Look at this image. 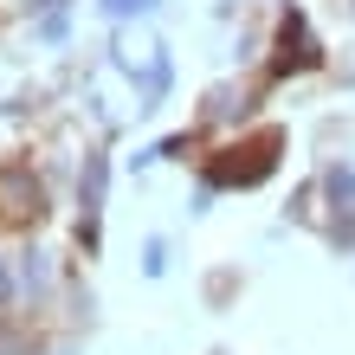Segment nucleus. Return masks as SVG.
Returning a JSON list of instances; mask_svg holds the SVG:
<instances>
[{
    "instance_id": "obj_6",
    "label": "nucleus",
    "mask_w": 355,
    "mask_h": 355,
    "mask_svg": "<svg viewBox=\"0 0 355 355\" xmlns=\"http://www.w3.org/2000/svg\"><path fill=\"white\" fill-rule=\"evenodd\" d=\"M149 7H155V0H103V13H116V19L123 13H149Z\"/></svg>"
},
{
    "instance_id": "obj_5",
    "label": "nucleus",
    "mask_w": 355,
    "mask_h": 355,
    "mask_svg": "<svg viewBox=\"0 0 355 355\" xmlns=\"http://www.w3.org/2000/svg\"><path fill=\"white\" fill-rule=\"evenodd\" d=\"M46 278H52V271H46V259H39V252L19 259V291H26V297H33V291H46Z\"/></svg>"
},
{
    "instance_id": "obj_3",
    "label": "nucleus",
    "mask_w": 355,
    "mask_h": 355,
    "mask_svg": "<svg viewBox=\"0 0 355 355\" xmlns=\"http://www.w3.org/2000/svg\"><path fill=\"white\" fill-rule=\"evenodd\" d=\"M103 181H110V162L85 155V181H78V200H85V245H97V207H103Z\"/></svg>"
},
{
    "instance_id": "obj_8",
    "label": "nucleus",
    "mask_w": 355,
    "mask_h": 355,
    "mask_svg": "<svg viewBox=\"0 0 355 355\" xmlns=\"http://www.w3.org/2000/svg\"><path fill=\"white\" fill-rule=\"evenodd\" d=\"M0 355H33L26 336H13V329H0Z\"/></svg>"
},
{
    "instance_id": "obj_1",
    "label": "nucleus",
    "mask_w": 355,
    "mask_h": 355,
    "mask_svg": "<svg viewBox=\"0 0 355 355\" xmlns=\"http://www.w3.org/2000/svg\"><path fill=\"white\" fill-rule=\"evenodd\" d=\"M278 149H284V136L259 130L245 149H226L214 168H207V187H252V181H265L271 168H278Z\"/></svg>"
},
{
    "instance_id": "obj_2",
    "label": "nucleus",
    "mask_w": 355,
    "mask_h": 355,
    "mask_svg": "<svg viewBox=\"0 0 355 355\" xmlns=\"http://www.w3.org/2000/svg\"><path fill=\"white\" fill-rule=\"evenodd\" d=\"M0 214H7V220H39V181L26 168L0 175Z\"/></svg>"
},
{
    "instance_id": "obj_7",
    "label": "nucleus",
    "mask_w": 355,
    "mask_h": 355,
    "mask_svg": "<svg viewBox=\"0 0 355 355\" xmlns=\"http://www.w3.org/2000/svg\"><path fill=\"white\" fill-rule=\"evenodd\" d=\"M162 265H168V252H162V239H149V252H142V271H149V278H155Z\"/></svg>"
},
{
    "instance_id": "obj_9",
    "label": "nucleus",
    "mask_w": 355,
    "mask_h": 355,
    "mask_svg": "<svg viewBox=\"0 0 355 355\" xmlns=\"http://www.w3.org/2000/svg\"><path fill=\"white\" fill-rule=\"evenodd\" d=\"M13 291H19V284H13V271H7V259H0V304H13Z\"/></svg>"
},
{
    "instance_id": "obj_4",
    "label": "nucleus",
    "mask_w": 355,
    "mask_h": 355,
    "mask_svg": "<svg viewBox=\"0 0 355 355\" xmlns=\"http://www.w3.org/2000/svg\"><path fill=\"white\" fill-rule=\"evenodd\" d=\"M278 71H291V65H310V58H317V52H310V33H304V13H284V33H278Z\"/></svg>"
}]
</instances>
